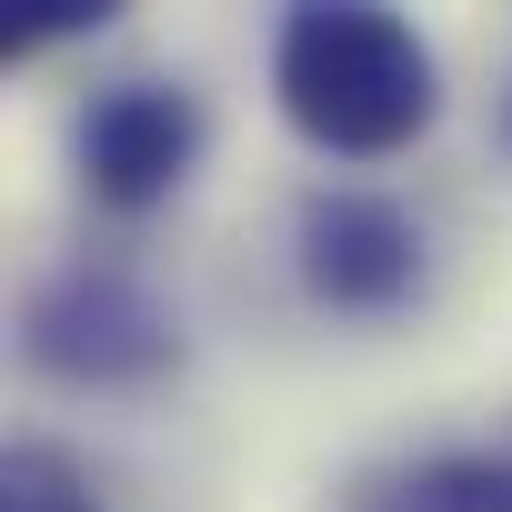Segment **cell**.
Here are the masks:
<instances>
[{
	"instance_id": "obj_6",
	"label": "cell",
	"mask_w": 512,
	"mask_h": 512,
	"mask_svg": "<svg viewBox=\"0 0 512 512\" xmlns=\"http://www.w3.org/2000/svg\"><path fill=\"white\" fill-rule=\"evenodd\" d=\"M0 512H101V492H91V472L61 442H11V462H0Z\"/></svg>"
},
{
	"instance_id": "obj_5",
	"label": "cell",
	"mask_w": 512,
	"mask_h": 512,
	"mask_svg": "<svg viewBox=\"0 0 512 512\" xmlns=\"http://www.w3.org/2000/svg\"><path fill=\"white\" fill-rule=\"evenodd\" d=\"M342 512H512V442H452V452H412L392 472H362L342 492Z\"/></svg>"
},
{
	"instance_id": "obj_2",
	"label": "cell",
	"mask_w": 512,
	"mask_h": 512,
	"mask_svg": "<svg viewBox=\"0 0 512 512\" xmlns=\"http://www.w3.org/2000/svg\"><path fill=\"white\" fill-rule=\"evenodd\" d=\"M21 362L71 382V392H131V382H161L181 362V312L121 262H71L31 292Z\"/></svg>"
},
{
	"instance_id": "obj_3",
	"label": "cell",
	"mask_w": 512,
	"mask_h": 512,
	"mask_svg": "<svg viewBox=\"0 0 512 512\" xmlns=\"http://www.w3.org/2000/svg\"><path fill=\"white\" fill-rule=\"evenodd\" d=\"M292 262H302V292L342 322H382L422 292V221L392 201V191H362V181H322L292 221Z\"/></svg>"
},
{
	"instance_id": "obj_1",
	"label": "cell",
	"mask_w": 512,
	"mask_h": 512,
	"mask_svg": "<svg viewBox=\"0 0 512 512\" xmlns=\"http://www.w3.org/2000/svg\"><path fill=\"white\" fill-rule=\"evenodd\" d=\"M272 101L322 161H392L442 111V61L402 11L302 0L272 31Z\"/></svg>"
},
{
	"instance_id": "obj_4",
	"label": "cell",
	"mask_w": 512,
	"mask_h": 512,
	"mask_svg": "<svg viewBox=\"0 0 512 512\" xmlns=\"http://www.w3.org/2000/svg\"><path fill=\"white\" fill-rule=\"evenodd\" d=\"M71 151H81V191L101 211L141 221V211H161L191 181V161H201V101L181 81H111V91H91Z\"/></svg>"
}]
</instances>
